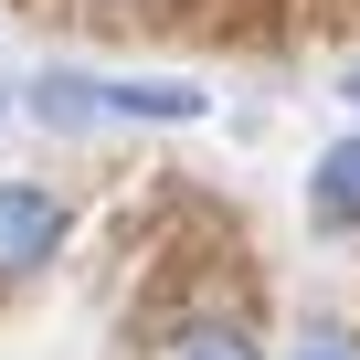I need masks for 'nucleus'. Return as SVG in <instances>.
<instances>
[{
  "instance_id": "nucleus-1",
  "label": "nucleus",
  "mask_w": 360,
  "mask_h": 360,
  "mask_svg": "<svg viewBox=\"0 0 360 360\" xmlns=\"http://www.w3.org/2000/svg\"><path fill=\"white\" fill-rule=\"evenodd\" d=\"M22 106L43 127H191V117H212L202 85H169V75H32Z\"/></svg>"
},
{
  "instance_id": "nucleus-2",
  "label": "nucleus",
  "mask_w": 360,
  "mask_h": 360,
  "mask_svg": "<svg viewBox=\"0 0 360 360\" xmlns=\"http://www.w3.org/2000/svg\"><path fill=\"white\" fill-rule=\"evenodd\" d=\"M64 233H75L64 191H43V180H0V286L43 276V265L64 255Z\"/></svg>"
},
{
  "instance_id": "nucleus-7",
  "label": "nucleus",
  "mask_w": 360,
  "mask_h": 360,
  "mask_svg": "<svg viewBox=\"0 0 360 360\" xmlns=\"http://www.w3.org/2000/svg\"><path fill=\"white\" fill-rule=\"evenodd\" d=\"M0 127H11V85H0Z\"/></svg>"
},
{
  "instance_id": "nucleus-3",
  "label": "nucleus",
  "mask_w": 360,
  "mask_h": 360,
  "mask_svg": "<svg viewBox=\"0 0 360 360\" xmlns=\"http://www.w3.org/2000/svg\"><path fill=\"white\" fill-rule=\"evenodd\" d=\"M307 223L318 233H360V138L318 148V169H307Z\"/></svg>"
},
{
  "instance_id": "nucleus-5",
  "label": "nucleus",
  "mask_w": 360,
  "mask_h": 360,
  "mask_svg": "<svg viewBox=\"0 0 360 360\" xmlns=\"http://www.w3.org/2000/svg\"><path fill=\"white\" fill-rule=\"evenodd\" d=\"M297 360H360V339H339V328H318V339H307Z\"/></svg>"
},
{
  "instance_id": "nucleus-4",
  "label": "nucleus",
  "mask_w": 360,
  "mask_h": 360,
  "mask_svg": "<svg viewBox=\"0 0 360 360\" xmlns=\"http://www.w3.org/2000/svg\"><path fill=\"white\" fill-rule=\"evenodd\" d=\"M169 360H265V349L233 318H191V328H169Z\"/></svg>"
},
{
  "instance_id": "nucleus-6",
  "label": "nucleus",
  "mask_w": 360,
  "mask_h": 360,
  "mask_svg": "<svg viewBox=\"0 0 360 360\" xmlns=\"http://www.w3.org/2000/svg\"><path fill=\"white\" fill-rule=\"evenodd\" d=\"M339 96H349V106H360V53H349V64H339Z\"/></svg>"
}]
</instances>
